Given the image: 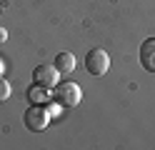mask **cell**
<instances>
[{
	"label": "cell",
	"mask_w": 155,
	"mask_h": 150,
	"mask_svg": "<svg viewBox=\"0 0 155 150\" xmlns=\"http://www.w3.org/2000/svg\"><path fill=\"white\" fill-rule=\"evenodd\" d=\"M58 78H60V73H58L55 65H38V68L33 70V83L40 85V88H48V90L60 83Z\"/></svg>",
	"instance_id": "4"
},
{
	"label": "cell",
	"mask_w": 155,
	"mask_h": 150,
	"mask_svg": "<svg viewBox=\"0 0 155 150\" xmlns=\"http://www.w3.org/2000/svg\"><path fill=\"white\" fill-rule=\"evenodd\" d=\"M140 65L148 73H155V38H148L140 45Z\"/></svg>",
	"instance_id": "5"
},
{
	"label": "cell",
	"mask_w": 155,
	"mask_h": 150,
	"mask_svg": "<svg viewBox=\"0 0 155 150\" xmlns=\"http://www.w3.org/2000/svg\"><path fill=\"white\" fill-rule=\"evenodd\" d=\"M53 93H55V103L63 105V108H75V105H80V100H83V90H80L78 83H73V80L58 83L53 88Z\"/></svg>",
	"instance_id": "1"
},
{
	"label": "cell",
	"mask_w": 155,
	"mask_h": 150,
	"mask_svg": "<svg viewBox=\"0 0 155 150\" xmlns=\"http://www.w3.org/2000/svg\"><path fill=\"white\" fill-rule=\"evenodd\" d=\"M0 70H3V63H0Z\"/></svg>",
	"instance_id": "10"
},
{
	"label": "cell",
	"mask_w": 155,
	"mask_h": 150,
	"mask_svg": "<svg viewBox=\"0 0 155 150\" xmlns=\"http://www.w3.org/2000/svg\"><path fill=\"white\" fill-rule=\"evenodd\" d=\"M5 40H8V30H5V28H0V45H3Z\"/></svg>",
	"instance_id": "9"
},
{
	"label": "cell",
	"mask_w": 155,
	"mask_h": 150,
	"mask_svg": "<svg viewBox=\"0 0 155 150\" xmlns=\"http://www.w3.org/2000/svg\"><path fill=\"white\" fill-rule=\"evenodd\" d=\"M45 90H48V88H40V85L30 88V90H28V98H30V103H35V105L48 103V93H45Z\"/></svg>",
	"instance_id": "7"
},
{
	"label": "cell",
	"mask_w": 155,
	"mask_h": 150,
	"mask_svg": "<svg viewBox=\"0 0 155 150\" xmlns=\"http://www.w3.org/2000/svg\"><path fill=\"white\" fill-rule=\"evenodd\" d=\"M23 123H25V128L30 130V133H40V130H45L48 128V123H50V113L43 108V105H30L25 110V115H23Z\"/></svg>",
	"instance_id": "3"
},
{
	"label": "cell",
	"mask_w": 155,
	"mask_h": 150,
	"mask_svg": "<svg viewBox=\"0 0 155 150\" xmlns=\"http://www.w3.org/2000/svg\"><path fill=\"white\" fill-rule=\"evenodd\" d=\"M8 98H10V85H8V80L0 78V103H3V100H8Z\"/></svg>",
	"instance_id": "8"
},
{
	"label": "cell",
	"mask_w": 155,
	"mask_h": 150,
	"mask_svg": "<svg viewBox=\"0 0 155 150\" xmlns=\"http://www.w3.org/2000/svg\"><path fill=\"white\" fill-rule=\"evenodd\" d=\"M55 68H58L60 75L73 73V70H75V55L73 53H58L55 55Z\"/></svg>",
	"instance_id": "6"
},
{
	"label": "cell",
	"mask_w": 155,
	"mask_h": 150,
	"mask_svg": "<svg viewBox=\"0 0 155 150\" xmlns=\"http://www.w3.org/2000/svg\"><path fill=\"white\" fill-rule=\"evenodd\" d=\"M85 70H88L90 75L100 78L110 70V55L105 53L103 48H93L88 50V55H85Z\"/></svg>",
	"instance_id": "2"
}]
</instances>
